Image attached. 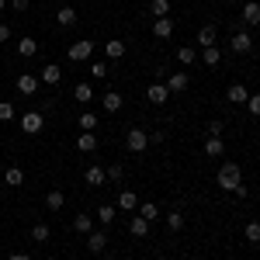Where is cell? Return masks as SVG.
<instances>
[{
	"instance_id": "obj_13",
	"label": "cell",
	"mask_w": 260,
	"mask_h": 260,
	"mask_svg": "<svg viewBox=\"0 0 260 260\" xmlns=\"http://www.w3.org/2000/svg\"><path fill=\"white\" fill-rule=\"evenodd\" d=\"M83 180H87V187H101V184H104V167H98V163H94V167H87V170H83Z\"/></svg>"
},
{
	"instance_id": "obj_31",
	"label": "cell",
	"mask_w": 260,
	"mask_h": 260,
	"mask_svg": "<svg viewBox=\"0 0 260 260\" xmlns=\"http://www.w3.org/2000/svg\"><path fill=\"white\" fill-rule=\"evenodd\" d=\"M104 177H108V180H115V184H118V180L125 177V167H121V163H108V167H104Z\"/></svg>"
},
{
	"instance_id": "obj_11",
	"label": "cell",
	"mask_w": 260,
	"mask_h": 260,
	"mask_svg": "<svg viewBox=\"0 0 260 260\" xmlns=\"http://www.w3.org/2000/svg\"><path fill=\"white\" fill-rule=\"evenodd\" d=\"M149 225H153V222H146L142 215H132V222H128V233H132L136 240H146V236H149Z\"/></svg>"
},
{
	"instance_id": "obj_37",
	"label": "cell",
	"mask_w": 260,
	"mask_h": 260,
	"mask_svg": "<svg viewBox=\"0 0 260 260\" xmlns=\"http://www.w3.org/2000/svg\"><path fill=\"white\" fill-rule=\"evenodd\" d=\"M0 121H14V104L11 101H0Z\"/></svg>"
},
{
	"instance_id": "obj_7",
	"label": "cell",
	"mask_w": 260,
	"mask_h": 260,
	"mask_svg": "<svg viewBox=\"0 0 260 260\" xmlns=\"http://www.w3.org/2000/svg\"><path fill=\"white\" fill-rule=\"evenodd\" d=\"M39 87H42V80H39V77H31V73H21V77H18V90L24 94V98H35Z\"/></svg>"
},
{
	"instance_id": "obj_1",
	"label": "cell",
	"mask_w": 260,
	"mask_h": 260,
	"mask_svg": "<svg viewBox=\"0 0 260 260\" xmlns=\"http://www.w3.org/2000/svg\"><path fill=\"white\" fill-rule=\"evenodd\" d=\"M219 187L222 191H233V187H236V184H240L243 180V170H240V163H222L219 167Z\"/></svg>"
},
{
	"instance_id": "obj_38",
	"label": "cell",
	"mask_w": 260,
	"mask_h": 260,
	"mask_svg": "<svg viewBox=\"0 0 260 260\" xmlns=\"http://www.w3.org/2000/svg\"><path fill=\"white\" fill-rule=\"evenodd\" d=\"M177 59L184 62V66H191V62H194V49H191V45H184V49H177Z\"/></svg>"
},
{
	"instance_id": "obj_4",
	"label": "cell",
	"mask_w": 260,
	"mask_h": 260,
	"mask_svg": "<svg viewBox=\"0 0 260 260\" xmlns=\"http://www.w3.org/2000/svg\"><path fill=\"white\" fill-rule=\"evenodd\" d=\"M42 125H45V118H42L39 111H24L21 115V132H28V136H39Z\"/></svg>"
},
{
	"instance_id": "obj_27",
	"label": "cell",
	"mask_w": 260,
	"mask_h": 260,
	"mask_svg": "<svg viewBox=\"0 0 260 260\" xmlns=\"http://www.w3.org/2000/svg\"><path fill=\"white\" fill-rule=\"evenodd\" d=\"M35 52H39V42H35V39H21V42H18V56L31 59Z\"/></svg>"
},
{
	"instance_id": "obj_5",
	"label": "cell",
	"mask_w": 260,
	"mask_h": 260,
	"mask_svg": "<svg viewBox=\"0 0 260 260\" xmlns=\"http://www.w3.org/2000/svg\"><path fill=\"white\" fill-rule=\"evenodd\" d=\"M229 49H233V52H240V56L253 52V39H250V31H246V28H243V31H233V42H229Z\"/></svg>"
},
{
	"instance_id": "obj_32",
	"label": "cell",
	"mask_w": 260,
	"mask_h": 260,
	"mask_svg": "<svg viewBox=\"0 0 260 260\" xmlns=\"http://www.w3.org/2000/svg\"><path fill=\"white\" fill-rule=\"evenodd\" d=\"M49 236H52V229H49L45 222H39V225H31V240H35V243H45Z\"/></svg>"
},
{
	"instance_id": "obj_28",
	"label": "cell",
	"mask_w": 260,
	"mask_h": 260,
	"mask_svg": "<svg viewBox=\"0 0 260 260\" xmlns=\"http://www.w3.org/2000/svg\"><path fill=\"white\" fill-rule=\"evenodd\" d=\"M4 184L7 187H21L24 184V174H21L18 167H11V170H4Z\"/></svg>"
},
{
	"instance_id": "obj_17",
	"label": "cell",
	"mask_w": 260,
	"mask_h": 260,
	"mask_svg": "<svg viewBox=\"0 0 260 260\" xmlns=\"http://www.w3.org/2000/svg\"><path fill=\"white\" fill-rule=\"evenodd\" d=\"M225 98L233 101V104H246V101H250V90H246L243 83H233V87L225 90Z\"/></svg>"
},
{
	"instance_id": "obj_16",
	"label": "cell",
	"mask_w": 260,
	"mask_h": 260,
	"mask_svg": "<svg viewBox=\"0 0 260 260\" xmlns=\"http://www.w3.org/2000/svg\"><path fill=\"white\" fill-rule=\"evenodd\" d=\"M146 98L153 101V104H167V98H170V90H167V83H153V87L146 90Z\"/></svg>"
},
{
	"instance_id": "obj_46",
	"label": "cell",
	"mask_w": 260,
	"mask_h": 260,
	"mask_svg": "<svg viewBox=\"0 0 260 260\" xmlns=\"http://www.w3.org/2000/svg\"><path fill=\"white\" fill-rule=\"evenodd\" d=\"M7 260H31V257H28V253H11Z\"/></svg>"
},
{
	"instance_id": "obj_18",
	"label": "cell",
	"mask_w": 260,
	"mask_h": 260,
	"mask_svg": "<svg viewBox=\"0 0 260 260\" xmlns=\"http://www.w3.org/2000/svg\"><path fill=\"white\" fill-rule=\"evenodd\" d=\"M77 149H80V153H94V149H98V136H94V132H80V136H77Z\"/></svg>"
},
{
	"instance_id": "obj_14",
	"label": "cell",
	"mask_w": 260,
	"mask_h": 260,
	"mask_svg": "<svg viewBox=\"0 0 260 260\" xmlns=\"http://www.w3.org/2000/svg\"><path fill=\"white\" fill-rule=\"evenodd\" d=\"M104 56H108L111 62L121 59V56H125V42H121V39H108V42H104Z\"/></svg>"
},
{
	"instance_id": "obj_35",
	"label": "cell",
	"mask_w": 260,
	"mask_h": 260,
	"mask_svg": "<svg viewBox=\"0 0 260 260\" xmlns=\"http://www.w3.org/2000/svg\"><path fill=\"white\" fill-rule=\"evenodd\" d=\"M98 222L101 225H111V222H115V208H111V205H101L98 208Z\"/></svg>"
},
{
	"instance_id": "obj_25",
	"label": "cell",
	"mask_w": 260,
	"mask_h": 260,
	"mask_svg": "<svg viewBox=\"0 0 260 260\" xmlns=\"http://www.w3.org/2000/svg\"><path fill=\"white\" fill-rule=\"evenodd\" d=\"M149 14L153 18H170V0H149Z\"/></svg>"
},
{
	"instance_id": "obj_49",
	"label": "cell",
	"mask_w": 260,
	"mask_h": 260,
	"mask_svg": "<svg viewBox=\"0 0 260 260\" xmlns=\"http://www.w3.org/2000/svg\"><path fill=\"white\" fill-rule=\"evenodd\" d=\"M49 4H59V0H49Z\"/></svg>"
},
{
	"instance_id": "obj_10",
	"label": "cell",
	"mask_w": 260,
	"mask_h": 260,
	"mask_svg": "<svg viewBox=\"0 0 260 260\" xmlns=\"http://www.w3.org/2000/svg\"><path fill=\"white\" fill-rule=\"evenodd\" d=\"M121 104H125V101H121V94H118V90H108V94L101 98V108H104L108 115H115V111H121Z\"/></svg>"
},
{
	"instance_id": "obj_40",
	"label": "cell",
	"mask_w": 260,
	"mask_h": 260,
	"mask_svg": "<svg viewBox=\"0 0 260 260\" xmlns=\"http://www.w3.org/2000/svg\"><path fill=\"white\" fill-rule=\"evenodd\" d=\"M90 77H108V62H94L90 66Z\"/></svg>"
},
{
	"instance_id": "obj_12",
	"label": "cell",
	"mask_w": 260,
	"mask_h": 260,
	"mask_svg": "<svg viewBox=\"0 0 260 260\" xmlns=\"http://www.w3.org/2000/svg\"><path fill=\"white\" fill-rule=\"evenodd\" d=\"M243 24H250V28H257V24H260V4H257V0L243 4Z\"/></svg>"
},
{
	"instance_id": "obj_33",
	"label": "cell",
	"mask_w": 260,
	"mask_h": 260,
	"mask_svg": "<svg viewBox=\"0 0 260 260\" xmlns=\"http://www.w3.org/2000/svg\"><path fill=\"white\" fill-rule=\"evenodd\" d=\"M98 128V115L94 111H83L80 115V132H94Z\"/></svg>"
},
{
	"instance_id": "obj_9",
	"label": "cell",
	"mask_w": 260,
	"mask_h": 260,
	"mask_svg": "<svg viewBox=\"0 0 260 260\" xmlns=\"http://www.w3.org/2000/svg\"><path fill=\"white\" fill-rule=\"evenodd\" d=\"M39 80L49 83V87H56V83L62 80V70L56 66V62H45V66H42V73H39Z\"/></svg>"
},
{
	"instance_id": "obj_6",
	"label": "cell",
	"mask_w": 260,
	"mask_h": 260,
	"mask_svg": "<svg viewBox=\"0 0 260 260\" xmlns=\"http://www.w3.org/2000/svg\"><path fill=\"white\" fill-rule=\"evenodd\" d=\"M167 90H170V94H184V90H187V87H191V77H187V73H167Z\"/></svg>"
},
{
	"instance_id": "obj_29",
	"label": "cell",
	"mask_w": 260,
	"mask_h": 260,
	"mask_svg": "<svg viewBox=\"0 0 260 260\" xmlns=\"http://www.w3.org/2000/svg\"><path fill=\"white\" fill-rule=\"evenodd\" d=\"M45 205H49L52 212H59L62 205H66V194H62L59 187H56V191H49V194H45Z\"/></svg>"
},
{
	"instance_id": "obj_26",
	"label": "cell",
	"mask_w": 260,
	"mask_h": 260,
	"mask_svg": "<svg viewBox=\"0 0 260 260\" xmlns=\"http://www.w3.org/2000/svg\"><path fill=\"white\" fill-rule=\"evenodd\" d=\"M201 59H205V66H219L222 49H219V45H208V49H201Z\"/></svg>"
},
{
	"instance_id": "obj_2",
	"label": "cell",
	"mask_w": 260,
	"mask_h": 260,
	"mask_svg": "<svg viewBox=\"0 0 260 260\" xmlns=\"http://www.w3.org/2000/svg\"><path fill=\"white\" fill-rule=\"evenodd\" d=\"M90 56H94V42L90 39H80V42H73V45L66 49V59L70 62H87Z\"/></svg>"
},
{
	"instance_id": "obj_34",
	"label": "cell",
	"mask_w": 260,
	"mask_h": 260,
	"mask_svg": "<svg viewBox=\"0 0 260 260\" xmlns=\"http://www.w3.org/2000/svg\"><path fill=\"white\" fill-rule=\"evenodd\" d=\"M167 229H170V233H180V229H184V215H180V212H167Z\"/></svg>"
},
{
	"instance_id": "obj_30",
	"label": "cell",
	"mask_w": 260,
	"mask_h": 260,
	"mask_svg": "<svg viewBox=\"0 0 260 260\" xmlns=\"http://www.w3.org/2000/svg\"><path fill=\"white\" fill-rule=\"evenodd\" d=\"M73 229L87 236V233H94V219H90V215H77V219H73Z\"/></svg>"
},
{
	"instance_id": "obj_47",
	"label": "cell",
	"mask_w": 260,
	"mask_h": 260,
	"mask_svg": "<svg viewBox=\"0 0 260 260\" xmlns=\"http://www.w3.org/2000/svg\"><path fill=\"white\" fill-rule=\"evenodd\" d=\"M7 4H11V0H0V11H4V7H7Z\"/></svg>"
},
{
	"instance_id": "obj_23",
	"label": "cell",
	"mask_w": 260,
	"mask_h": 260,
	"mask_svg": "<svg viewBox=\"0 0 260 260\" xmlns=\"http://www.w3.org/2000/svg\"><path fill=\"white\" fill-rule=\"evenodd\" d=\"M118 208H125V212H136V208H139L136 191H121V194H118Z\"/></svg>"
},
{
	"instance_id": "obj_48",
	"label": "cell",
	"mask_w": 260,
	"mask_h": 260,
	"mask_svg": "<svg viewBox=\"0 0 260 260\" xmlns=\"http://www.w3.org/2000/svg\"><path fill=\"white\" fill-rule=\"evenodd\" d=\"M225 4H236V0H225Z\"/></svg>"
},
{
	"instance_id": "obj_39",
	"label": "cell",
	"mask_w": 260,
	"mask_h": 260,
	"mask_svg": "<svg viewBox=\"0 0 260 260\" xmlns=\"http://www.w3.org/2000/svg\"><path fill=\"white\" fill-rule=\"evenodd\" d=\"M246 108H250V115H253V118H260V94H250Z\"/></svg>"
},
{
	"instance_id": "obj_8",
	"label": "cell",
	"mask_w": 260,
	"mask_h": 260,
	"mask_svg": "<svg viewBox=\"0 0 260 260\" xmlns=\"http://www.w3.org/2000/svg\"><path fill=\"white\" fill-rule=\"evenodd\" d=\"M104 246H108V233L104 229H94V233H87V250L98 257V253H104Z\"/></svg>"
},
{
	"instance_id": "obj_20",
	"label": "cell",
	"mask_w": 260,
	"mask_h": 260,
	"mask_svg": "<svg viewBox=\"0 0 260 260\" xmlns=\"http://www.w3.org/2000/svg\"><path fill=\"white\" fill-rule=\"evenodd\" d=\"M205 153L215 160V156H222L225 153V142H222V136H208V142H205Z\"/></svg>"
},
{
	"instance_id": "obj_42",
	"label": "cell",
	"mask_w": 260,
	"mask_h": 260,
	"mask_svg": "<svg viewBox=\"0 0 260 260\" xmlns=\"http://www.w3.org/2000/svg\"><path fill=\"white\" fill-rule=\"evenodd\" d=\"M225 128H222V121H208V136H222Z\"/></svg>"
},
{
	"instance_id": "obj_15",
	"label": "cell",
	"mask_w": 260,
	"mask_h": 260,
	"mask_svg": "<svg viewBox=\"0 0 260 260\" xmlns=\"http://www.w3.org/2000/svg\"><path fill=\"white\" fill-rule=\"evenodd\" d=\"M153 35H156V39H170V35H174V21L170 18H156L153 21Z\"/></svg>"
},
{
	"instance_id": "obj_43",
	"label": "cell",
	"mask_w": 260,
	"mask_h": 260,
	"mask_svg": "<svg viewBox=\"0 0 260 260\" xmlns=\"http://www.w3.org/2000/svg\"><path fill=\"white\" fill-rule=\"evenodd\" d=\"M233 194H236V198H246V194H250V187H246V184H243V180H240V184L233 187Z\"/></svg>"
},
{
	"instance_id": "obj_41",
	"label": "cell",
	"mask_w": 260,
	"mask_h": 260,
	"mask_svg": "<svg viewBox=\"0 0 260 260\" xmlns=\"http://www.w3.org/2000/svg\"><path fill=\"white\" fill-rule=\"evenodd\" d=\"M11 7H14V11H18V14H24V11H28V7H31V0H11Z\"/></svg>"
},
{
	"instance_id": "obj_44",
	"label": "cell",
	"mask_w": 260,
	"mask_h": 260,
	"mask_svg": "<svg viewBox=\"0 0 260 260\" xmlns=\"http://www.w3.org/2000/svg\"><path fill=\"white\" fill-rule=\"evenodd\" d=\"M4 42H11V28H7V24L0 21V45H4Z\"/></svg>"
},
{
	"instance_id": "obj_36",
	"label": "cell",
	"mask_w": 260,
	"mask_h": 260,
	"mask_svg": "<svg viewBox=\"0 0 260 260\" xmlns=\"http://www.w3.org/2000/svg\"><path fill=\"white\" fill-rule=\"evenodd\" d=\"M243 236L250 243H260V222H246V229H243Z\"/></svg>"
},
{
	"instance_id": "obj_24",
	"label": "cell",
	"mask_w": 260,
	"mask_h": 260,
	"mask_svg": "<svg viewBox=\"0 0 260 260\" xmlns=\"http://www.w3.org/2000/svg\"><path fill=\"white\" fill-rule=\"evenodd\" d=\"M56 21H59V28H73V24H77V11H73V7H59Z\"/></svg>"
},
{
	"instance_id": "obj_22",
	"label": "cell",
	"mask_w": 260,
	"mask_h": 260,
	"mask_svg": "<svg viewBox=\"0 0 260 260\" xmlns=\"http://www.w3.org/2000/svg\"><path fill=\"white\" fill-rule=\"evenodd\" d=\"M139 215L146 222H156V219H160V205H156V201H142V205H139Z\"/></svg>"
},
{
	"instance_id": "obj_19",
	"label": "cell",
	"mask_w": 260,
	"mask_h": 260,
	"mask_svg": "<svg viewBox=\"0 0 260 260\" xmlns=\"http://www.w3.org/2000/svg\"><path fill=\"white\" fill-rule=\"evenodd\" d=\"M215 24H201V31H198V45L201 49H208V45H215Z\"/></svg>"
},
{
	"instance_id": "obj_45",
	"label": "cell",
	"mask_w": 260,
	"mask_h": 260,
	"mask_svg": "<svg viewBox=\"0 0 260 260\" xmlns=\"http://www.w3.org/2000/svg\"><path fill=\"white\" fill-rule=\"evenodd\" d=\"M163 139H167V132H149V142H156V146H160Z\"/></svg>"
},
{
	"instance_id": "obj_21",
	"label": "cell",
	"mask_w": 260,
	"mask_h": 260,
	"mask_svg": "<svg viewBox=\"0 0 260 260\" xmlns=\"http://www.w3.org/2000/svg\"><path fill=\"white\" fill-rule=\"evenodd\" d=\"M73 98L80 101V104H90V101H94V87H90V83H77V87H73Z\"/></svg>"
},
{
	"instance_id": "obj_3",
	"label": "cell",
	"mask_w": 260,
	"mask_h": 260,
	"mask_svg": "<svg viewBox=\"0 0 260 260\" xmlns=\"http://www.w3.org/2000/svg\"><path fill=\"white\" fill-rule=\"evenodd\" d=\"M146 146H149V132H142V128H128L125 132V149L128 153H146Z\"/></svg>"
}]
</instances>
